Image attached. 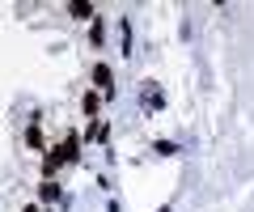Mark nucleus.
<instances>
[{
    "mask_svg": "<svg viewBox=\"0 0 254 212\" xmlns=\"http://www.w3.org/2000/svg\"><path fill=\"white\" fill-rule=\"evenodd\" d=\"M93 81H98V89H110V68L98 64V68H93Z\"/></svg>",
    "mask_w": 254,
    "mask_h": 212,
    "instance_id": "1",
    "label": "nucleus"
},
{
    "mask_svg": "<svg viewBox=\"0 0 254 212\" xmlns=\"http://www.w3.org/2000/svg\"><path fill=\"white\" fill-rule=\"evenodd\" d=\"M68 13H72V17H93V4H81V0H76V4H68Z\"/></svg>",
    "mask_w": 254,
    "mask_h": 212,
    "instance_id": "2",
    "label": "nucleus"
},
{
    "mask_svg": "<svg viewBox=\"0 0 254 212\" xmlns=\"http://www.w3.org/2000/svg\"><path fill=\"white\" fill-rule=\"evenodd\" d=\"M43 200H47V204H55V200H60V187H55L51 178H47V183H43Z\"/></svg>",
    "mask_w": 254,
    "mask_h": 212,
    "instance_id": "3",
    "label": "nucleus"
},
{
    "mask_svg": "<svg viewBox=\"0 0 254 212\" xmlns=\"http://www.w3.org/2000/svg\"><path fill=\"white\" fill-rule=\"evenodd\" d=\"M98 106H102L98 93H85V115H98Z\"/></svg>",
    "mask_w": 254,
    "mask_h": 212,
    "instance_id": "4",
    "label": "nucleus"
},
{
    "mask_svg": "<svg viewBox=\"0 0 254 212\" xmlns=\"http://www.w3.org/2000/svg\"><path fill=\"white\" fill-rule=\"evenodd\" d=\"M26 212H38V208H34V204H30V208H26Z\"/></svg>",
    "mask_w": 254,
    "mask_h": 212,
    "instance_id": "5",
    "label": "nucleus"
},
{
    "mask_svg": "<svg viewBox=\"0 0 254 212\" xmlns=\"http://www.w3.org/2000/svg\"><path fill=\"white\" fill-rule=\"evenodd\" d=\"M161 212H165V208H161Z\"/></svg>",
    "mask_w": 254,
    "mask_h": 212,
    "instance_id": "6",
    "label": "nucleus"
}]
</instances>
